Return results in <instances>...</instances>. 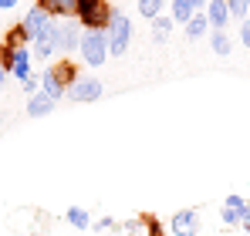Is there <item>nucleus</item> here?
I'll list each match as a JSON object with an SVG mask.
<instances>
[{"label": "nucleus", "mask_w": 250, "mask_h": 236, "mask_svg": "<svg viewBox=\"0 0 250 236\" xmlns=\"http://www.w3.org/2000/svg\"><path fill=\"white\" fill-rule=\"evenodd\" d=\"M240 40H244V47H250V20L240 24Z\"/></svg>", "instance_id": "23"}, {"label": "nucleus", "mask_w": 250, "mask_h": 236, "mask_svg": "<svg viewBox=\"0 0 250 236\" xmlns=\"http://www.w3.org/2000/svg\"><path fill=\"white\" fill-rule=\"evenodd\" d=\"M17 51H21V47H17ZM17 51H14V47H7V44H0V64H3V71H7V75L14 71V61H17Z\"/></svg>", "instance_id": "19"}, {"label": "nucleus", "mask_w": 250, "mask_h": 236, "mask_svg": "<svg viewBox=\"0 0 250 236\" xmlns=\"http://www.w3.org/2000/svg\"><path fill=\"white\" fill-rule=\"evenodd\" d=\"M68 223H71L75 230H88V226H91V216L84 213L82 206H71V209H68Z\"/></svg>", "instance_id": "16"}, {"label": "nucleus", "mask_w": 250, "mask_h": 236, "mask_svg": "<svg viewBox=\"0 0 250 236\" xmlns=\"http://www.w3.org/2000/svg\"><path fill=\"white\" fill-rule=\"evenodd\" d=\"M78 54H82V61L88 68L105 64V61H108V38H105V31H84Z\"/></svg>", "instance_id": "3"}, {"label": "nucleus", "mask_w": 250, "mask_h": 236, "mask_svg": "<svg viewBox=\"0 0 250 236\" xmlns=\"http://www.w3.org/2000/svg\"><path fill=\"white\" fill-rule=\"evenodd\" d=\"M44 10H47L51 17H58V20H71V17L78 14V0H47Z\"/></svg>", "instance_id": "9"}, {"label": "nucleus", "mask_w": 250, "mask_h": 236, "mask_svg": "<svg viewBox=\"0 0 250 236\" xmlns=\"http://www.w3.org/2000/svg\"><path fill=\"white\" fill-rule=\"evenodd\" d=\"M163 3H166V0H139V14H142L146 20H156L159 10H163Z\"/></svg>", "instance_id": "18"}, {"label": "nucleus", "mask_w": 250, "mask_h": 236, "mask_svg": "<svg viewBox=\"0 0 250 236\" xmlns=\"http://www.w3.org/2000/svg\"><path fill=\"white\" fill-rule=\"evenodd\" d=\"M3 44H7V47H14V51H17V47H27V34L21 31V24H14V27L7 31V38H3Z\"/></svg>", "instance_id": "17"}, {"label": "nucleus", "mask_w": 250, "mask_h": 236, "mask_svg": "<svg viewBox=\"0 0 250 236\" xmlns=\"http://www.w3.org/2000/svg\"><path fill=\"white\" fill-rule=\"evenodd\" d=\"M51 20H54V17L44 10L41 3H34V7L24 14V20H21V31L27 34V40H34V38H41V34H44V27H47Z\"/></svg>", "instance_id": "6"}, {"label": "nucleus", "mask_w": 250, "mask_h": 236, "mask_svg": "<svg viewBox=\"0 0 250 236\" xmlns=\"http://www.w3.org/2000/svg\"><path fill=\"white\" fill-rule=\"evenodd\" d=\"M105 95V88H102V81L91 78V75H78L75 78V84L68 88V101H75V105H88V101H98Z\"/></svg>", "instance_id": "4"}, {"label": "nucleus", "mask_w": 250, "mask_h": 236, "mask_svg": "<svg viewBox=\"0 0 250 236\" xmlns=\"http://www.w3.org/2000/svg\"><path fill=\"white\" fill-rule=\"evenodd\" d=\"M31 61H34V58H31V51H27V47H21V51H17V61H14V71H10L21 84L31 78Z\"/></svg>", "instance_id": "12"}, {"label": "nucleus", "mask_w": 250, "mask_h": 236, "mask_svg": "<svg viewBox=\"0 0 250 236\" xmlns=\"http://www.w3.org/2000/svg\"><path fill=\"white\" fill-rule=\"evenodd\" d=\"M105 38H108V54H112V58H125V51H128V44H132V20H128L125 10L112 7V20H108Z\"/></svg>", "instance_id": "1"}, {"label": "nucleus", "mask_w": 250, "mask_h": 236, "mask_svg": "<svg viewBox=\"0 0 250 236\" xmlns=\"http://www.w3.org/2000/svg\"><path fill=\"white\" fill-rule=\"evenodd\" d=\"M207 3H209V0H193V7H196V10H207Z\"/></svg>", "instance_id": "26"}, {"label": "nucleus", "mask_w": 250, "mask_h": 236, "mask_svg": "<svg viewBox=\"0 0 250 236\" xmlns=\"http://www.w3.org/2000/svg\"><path fill=\"white\" fill-rule=\"evenodd\" d=\"M14 3H17V0H0V10H10Z\"/></svg>", "instance_id": "25"}, {"label": "nucleus", "mask_w": 250, "mask_h": 236, "mask_svg": "<svg viewBox=\"0 0 250 236\" xmlns=\"http://www.w3.org/2000/svg\"><path fill=\"white\" fill-rule=\"evenodd\" d=\"M54 44H58V51L61 54H75L78 47H82V34H78V24H71V20H58V34H54Z\"/></svg>", "instance_id": "7"}, {"label": "nucleus", "mask_w": 250, "mask_h": 236, "mask_svg": "<svg viewBox=\"0 0 250 236\" xmlns=\"http://www.w3.org/2000/svg\"><path fill=\"white\" fill-rule=\"evenodd\" d=\"M169 31H172V17H156L152 20V38H156V44H166Z\"/></svg>", "instance_id": "15"}, {"label": "nucleus", "mask_w": 250, "mask_h": 236, "mask_svg": "<svg viewBox=\"0 0 250 236\" xmlns=\"http://www.w3.org/2000/svg\"><path fill=\"white\" fill-rule=\"evenodd\" d=\"M34 3H41V7H44V3H47V0H34Z\"/></svg>", "instance_id": "28"}, {"label": "nucleus", "mask_w": 250, "mask_h": 236, "mask_svg": "<svg viewBox=\"0 0 250 236\" xmlns=\"http://www.w3.org/2000/svg\"><path fill=\"white\" fill-rule=\"evenodd\" d=\"M169 10H172V24H183V27L193 20V14H200L193 0H169Z\"/></svg>", "instance_id": "10"}, {"label": "nucleus", "mask_w": 250, "mask_h": 236, "mask_svg": "<svg viewBox=\"0 0 250 236\" xmlns=\"http://www.w3.org/2000/svg\"><path fill=\"white\" fill-rule=\"evenodd\" d=\"M169 233L172 236H200V216L196 209H179L169 216Z\"/></svg>", "instance_id": "5"}, {"label": "nucleus", "mask_w": 250, "mask_h": 236, "mask_svg": "<svg viewBox=\"0 0 250 236\" xmlns=\"http://www.w3.org/2000/svg\"><path fill=\"white\" fill-rule=\"evenodd\" d=\"M227 10H230L233 20H244V14H247V0H227Z\"/></svg>", "instance_id": "21"}, {"label": "nucleus", "mask_w": 250, "mask_h": 236, "mask_svg": "<svg viewBox=\"0 0 250 236\" xmlns=\"http://www.w3.org/2000/svg\"><path fill=\"white\" fill-rule=\"evenodd\" d=\"M3 78H7V71H3V64H0V88H3Z\"/></svg>", "instance_id": "27"}, {"label": "nucleus", "mask_w": 250, "mask_h": 236, "mask_svg": "<svg viewBox=\"0 0 250 236\" xmlns=\"http://www.w3.org/2000/svg\"><path fill=\"white\" fill-rule=\"evenodd\" d=\"M203 14H207V20H209V27H213V31H223V27H227V20H230L227 0H209Z\"/></svg>", "instance_id": "8"}, {"label": "nucleus", "mask_w": 250, "mask_h": 236, "mask_svg": "<svg viewBox=\"0 0 250 236\" xmlns=\"http://www.w3.org/2000/svg\"><path fill=\"white\" fill-rule=\"evenodd\" d=\"M209 47H213V54H220V58H230V51H233L227 31H209Z\"/></svg>", "instance_id": "13"}, {"label": "nucleus", "mask_w": 250, "mask_h": 236, "mask_svg": "<svg viewBox=\"0 0 250 236\" xmlns=\"http://www.w3.org/2000/svg\"><path fill=\"white\" fill-rule=\"evenodd\" d=\"M54 105H58V101H51L44 91H38V95H31V101H27V115L31 118H44V115L54 112Z\"/></svg>", "instance_id": "11"}, {"label": "nucleus", "mask_w": 250, "mask_h": 236, "mask_svg": "<svg viewBox=\"0 0 250 236\" xmlns=\"http://www.w3.org/2000/svg\"><path fill=\"white\" fill-rule=\"evenodd\" d=\"M98 226H102V230H115V219H112V216H105V219H98Z\"/></svg>", "instance_id": "24"}, {"label": "nucleus", "mask_w": 250, "mask_h": 236, "mask_svg": "<svg viewBox=\"0 0 250 236\" xmlns=\"http://www.w3.org/2000/svg\"><path fill=\"white\" fill-rule=\"evenodd\" d=\"M207 27H209V20H207V14L200 10V14H193V20L186 24V38H189V40H200L203 34H207Z\"/></svg>", "instance_id": "14"}, {"label": "nucleus", "mask_w": 250, "mask_h": 236, "mask_svg": "<svg viewBox=\"0 0 250 236\" xmlns=\"http://www.w3.org/2000/svg\"><path fill=\"white\" fill-rule=\"evenodd\" d=\"M223 206H230V209H247V199H244V196H237V193H230Z\"/></svg>", "instance_id": "22"}, {"label": "nucleus", "mask_w": 250, "mask_h": 236, "mask_svg": "<svg viewBox=\"0 0 250 236\" xmlns=\"http://www.w3.org/2000/svg\"><path fill=\"white\" fill-rule=\"evenodd\" d=\"M75 20L82 24L84 31H108L112 3H108V0H78V14H75Z\"/></svg>", "instance_id": "2"}, {"label": "nucleus", "mask_w": 250, "mask_h": 236, "mask_svg": "<svg viewBox=\"0 0 250 236\" xmlns=\"http://www.w3.org/2000/svg\"><path fill=\"white\" fill-rule=\"evenodd\" d=\"M247 10H250V0H247Z\"/></svg>", "instance_id": "29"}, {"label": "nucleus", "mask_w": 250, "mask_h": 236, "mask_svg": "<svg viewBox=\"0 0 250 236\" xmlns=\"http://www.w3.org/2000/svg\"><path fill=\"white\" fill-rule=\"evenodd\" d=\"M142 223H146V236H166V226H163L159 219H152V216H142Z\"/></svg>", "instance_id": "20"}]
</instances>
